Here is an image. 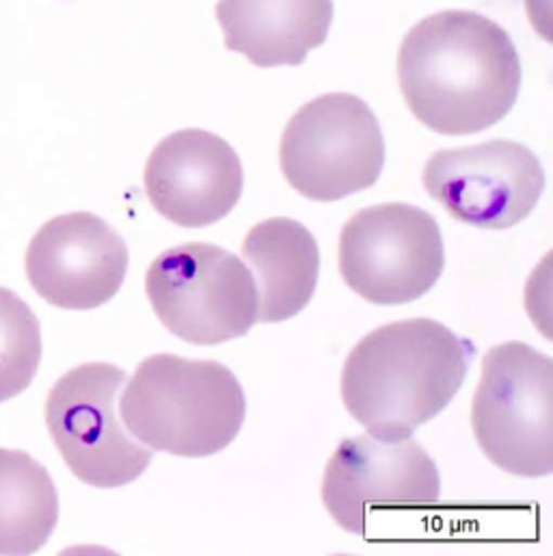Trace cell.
Here are the masks:
<instances>
[{
    "instance_id": "cell-1",
    "label": "cell",
    "mask_w": 553,
    "mask_h": 556,
    "mask_svg": "<svg viewBox=\"0 0 553 556\" xmlns=\"http://www.w3.org/2000/svg\"><path fill=\"white\" fill-rule=\"evenodd\" d=\"M398 83L420 124L439 135H474L515 106L522 61L498 22L450 9L424 17L404 35Z\"/></svg>"
},
{
    "instance_id": "cell-2",
    "label": "cell",
    "mask_w": 553,
    "mask_h": 556,
    "mask_svg": "<svg viewBox=\"0 0 553 556\" xmlns=\"http://www.w3.org/2000/svg\"><path fill=\"white\" fill-rule=\"evenodd\" d=\"M472 351L433 318H407L363 336L342 368L348 414L378 438H411L461 390Z\"/></svg>"
},
{
    "instance_id": "cell-3",
    "label": "cell",
    "mask_w": 553,
    "mask_h": 556,
    "mask_svg": "<svg viewBox=\"0 0 553 556\" xmlns=\"http://www.w3.org/2000/svg\"><path fill=\"white\" fill-rule=\"evenodd\" d=\"M119 412L128 431L147 448L210 457L241 433L247 401L228 366L158 353L139 364Z\"/></svg>"
},
{
    "instance_id": "cell-4",
    "label": "cell",
    "mask_w": 553,
    "mask_h": 556,
    "mask_svg": "<svg viewBox=\"0 0 553 556\" xmlns=\"http://www.w3.org/2000/svg\"><path fill=\"white\" fill-rule=\"evenodd\" d=\"M472 431L487 459L509 475L553 470V359L524 344L493 346L472 403Z\"/></svg>"
},
{
    "instance_id": "cell-5",
    "label": "cell",
    "mask_w": 553,
    "mask_h": 556,
    "mask_svg": "<svg viewBox=\"0 0 553 556\" xmlns=\"http://www.w3.org/2000/svg\"><path fill=\"white\" fill-rule=\"evenodd\" d=\"M287 185L311 202H337L374 187L385 139L372 109L352 93H324L303 104L279 143Z\"/></svg>"
},
{
    "instance_id": "cell-6",
    "label": "cell",
    "mask_w": 553,
    "mask_h": 556,
    "mask_svg": "<svg viewBox=\"0 0 553 556\" xmlns=\"http://www.w3.org/2000/svg\"><path fill=\"white\" fill-rule=\"evenodd\" d=\"M145 292L158 320L197 346L241 338L258 320L252 271L210 243H184L163 252L147 269Z\"/></svg>"
},
{
    "instance_id": "cell-7",
    "label": "cell",
    "mask_w": 553,
    "mask_h": 556,
    "mask_svg": "<svg viewBox=\"0 0 553 556\" xmlns=\"http://www.w3.org/2000/svg\"><path fill=\"white\" fill-rule=\"evenodd\" d=\"M337 265L346 286L368 303H411L443 274L439 224L411 204L368 206L342 228Z\"/></svg>"
},
{
    "instance_id": "cell-8",
    "label": "cell",
    "mask_w": 553,
    "mask_h": 556,
    "mask_svg": "<svg viewBox=\"0 0 553 556\" xmlns=\"http://www.w3.org/2000/svg\"><path fill=\"white\" fill-rule=\"evenodd\" d=\"M126 372L113 364H82L67 370L46 399V427L69 472L100 490L137 481L154 451L134 442L115 416Z\"/></svg>"
},
{
    "instance_id": "cell-9",
    "label": "cell",
    "mask_w": 553,
    "mask_h": 556,
    "mask_svg": "<svg viewBox=\"0 0 553 556\" xmlns=\"http://www.w3.org/2000/svg\"><path fill=\"white\" fill-rule=\"evenodd\" d=\"M430 200L454 222L480 230H509L532 215L545 172L532 150L493 139L435 152L422 174Z\"/></svg>"
},
{
    "instance_id": "cell-10",
    "label": "cell",
    "mask_w": 553,
    "mask_h": 556,
    "mask_svg": "<svg viewBox=\"0 0 553 556\" xmlns=\"http://www.w3.org/2000/svg\"><path fill=\"white\" fill-rule=\"evenodd\" d=\"M439 496L437 464L411 438H350L337 446L322 479L326 511L352 535H365L370 511L426 509Z\"/></svg>"
},
{
    "instance_id": "cell-11",
    "label": "cell",
    "mask_w": 553,
    "mask_h": 556,
    "mask_svg": "<svg viewBox=\"0 0 553 556\" xmlns=\"http://www.w3.org/2000/svg\"><path fill=\"white\" fill-rule=\"evenodd\" d=\"M128 245L100 217L69 213L46 222L26 250V278L61 309H95L108 303L128 274Z\"/></svg>"
},
{
    "instance_id": "cell-12",
    "label": "cell",
    "mask_w": 553,
    "mask_h": 556,
    "mask_svg": "<svg viewBox=\"0 0 553 556\" xmlns=\"http://www.w3.org/2000/svg\"><path fill=\"white\" fill-rule=\"evenodd\" d=\"M143 182L150 204L167 222L208 228L236 208L245 176L239 154L226 139L187 128L152 150Z\"/></svg>"
},
{
    "instance_id": "cell-13",
    "label": "cell",
    "mask_w": 553,
    "mask_h": 556,
    "mask_svg": "<svg viewBox=\"0 0 553 556\" xmlns=\"http://www.w3.org/2000/svg\"><path fill=\"white\" fill-rule=\"evenodd\" d=\"M226 46L258 67L300 65L326 41L333 0H219Z\"/></svg>"
},
{
    "instance_id": "cell-14",
    "label": "cell",
    "mask_w": 553,
    "mask_h": 556,
    "mask_svg": "<svg viewBox=\"0 0 553 556\" xmlns=\"http://www.w3.org/2000/svg\"><path fill=\"white\" fill-rule=\"evenodd\" d=\"M243 256L260 283V323H281L307 307L318 283L320 250L303 224L273 217L254 226L243 241Z\"/></svg>"
},
{
    "instance_id": "cell-15",
    "label": "cell",
    "mask_w": 553,
    "mask_h": 556,
    "mask_svg": "<svg viewBox=\"0 0 553 556\" xmlns=\"http://www.w3.org/2000/svg\"><path fill=\"white\" fill-rule=\"evenodd\" d=\"M59 494L48 470L24 451L0 448V555H33L52 538Z\"/></svg>"
},
{
    "instance_id": "cell-16",
    "label": "cell",
    "mask_w": 553,
    "mask_h": 556,
    "mask_svg": "<svg viewBox=\"0 0 553 556\" xmlns=\"http://www.w3.org/2000/svg\"><path fill=\"white\" fill-rule=\"evenodd\" d=\"M41 362V329L28 303L0 288V403L22 394Z\"/></svg>"
}]
</instances>
